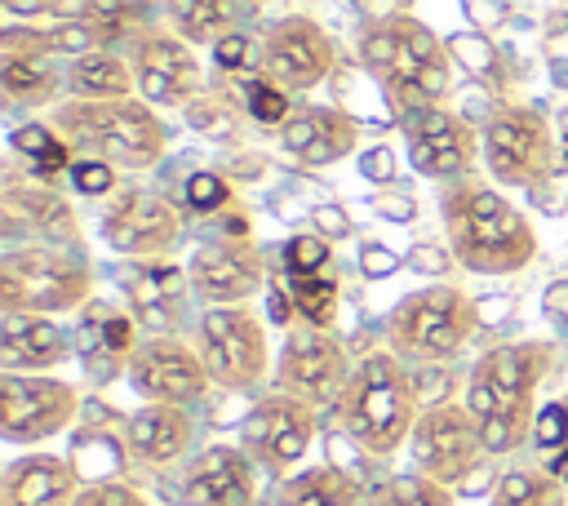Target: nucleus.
<instances>
[{"mask_svg": "<svg viewBox=\"0 0 568 506\" xmlns=\"http://www.w3.org/2000/svg\"><path fill=\"white\" fill-rule=\"evenodd\" d=\"M311 435H315V404H306L288 391L262 395L240 426L244 453L271 475H284L288 466H297L311 448Z\"/></svg>", "mask_w": 568, "mask_h": 506, "instance_id": "1a4fd4ad", "label": "nucleus"}, {"mask_svg": "<svg viewBox=\"0 0 568 506\" xmlns=\"http://www.w3.org/2000/svg\"><path fill=\"white\" fill-rule=\"evenodd\" d=\"M333 67V44L328 36L306 22V18H288L271 31L266 40V71L284 84V89H311L328 75Z\"/></svg>", "mask_w": 568, "mask_h": 506, "instance_id": "2eb2a0df", "label": "nucleus"}, {"mask_svg": "<svg viewBox=\"0 0 568 506\" xmlns=\"http://www.w3.org/2000/svg\"><path fill=\"white\" fill-rule=\"evenodd\" d=\"M266 311H271V320L284 328V324H293V315H297V306H293V293H280V289H271V297H266Z\"/></svg>", "mask_w": 568, "mask_h": 506, "instance_id": "6e6d98bb", "label": "nucleus"}, {"mask_svg": "<svg viewBox=\"0 0 568 506\" xmlns=\"http://www.w3.org/2000/svg\"><path fill=\"white\" fill-rule=\"evenodd\" d=\"M200 360L226 391H248L266 373V333L240 306H209L200 315Z\"/></svg>", "mask_w": 568, "mask_h": 506, "instance_id": "423d86ee", "label": "nucleus"}, {"mask_svg": "<svg viewBox=\"0 0 568 506\" xmlns=\"http://www.w3.org/2000/svg\"><path fill=\"white\" fill-rule=\"evenodd\" d=\"M293 306L311 328H324L333 324V311H337V284L320 275H293Z\"/></svg>", "mask_w": 568, "mask_h": 506, "instance_id": "72a5a7b5", "label": "nucleus"}, {"mask_svg": "<svg viewBox=\"0 0 568 506\" xmlns=\"http://www.w3.org/2000/svg\"><path fill=\"white\" fill-rule=\"evenodd\" d=\"M182 506H257V462L244 448L213 444L186 462Z\"/></svg>", "mask_w": 568, "mask_h": 506, "instance_id": "f8f14e48", "label": "nucleus"}, {"mask_svg": "<svg viewBox=\"0 0 568 506\" xmlns=\"http://www.w3.org/2000/svg\"><path fill=\"white\" fill-rule=\"evenodd\" d=\"M248 111H253L257 120L275 124V120H284L288 98H284V89H275V84H248Z\"/></svg>", "mask_w": 568, "mask_h": 506, "instance_id": "c03bdc74", "label": "nucleus"}, {"mask_svg": "<svg viewBox=\"0 0 568 506\" xmlns=\"http://www.w3.org/2000/svg\"><path fill=\"white\" fill-rule=\"evenodd\" d=\"M546 470H550V475L564 484V493H568V448H559V453L550 457V466H546Z\"/></svg>", "mask_w": 568, "mask_h": 506, "instance_id": "13d9d810", "label": "nucleus"}, {"mask_svg": "<svg viewBox=\"0 0 568 506\" xmlns=\"http://www.w3.org/2000/svg\"><path fill=\"white\" fill-rule=\"evenodd\" d=\"M62 124L98 146L106 160L120 164H151L164 146V129L160 120L142 107V102H124V98H102V102H80L62 111Z\"/></svg>", "mask_w": 568, "mask_h": 506, "instance_id": "39448f33", "label": "nucleus"}, {"mask_svg": "<svg viewBox=\"0 0 568 506\" xmlns=\"http://www.w3.org/2000/svg\"><path fill=\"white\" fill-rule=\"evenodd\" d=\"M129 382L146 404H195L209 391V368L200 360V351L182 346L178 337H155L142 342L129 360Z\"/></svg>", "mask_w": 568, "mask_h": 506, "instance_id": "9b49d317", "label": "nucleus"}, {"mask_svg": "<svg viewBox=\"0 0 568 506\" xmlns=\"http://www.w3.org/2000/svg\"><path fill=\"white\" fill-rule=\"evenodd\" d=\"M417 413H422V404H417L413 377L390 351H373L355 364V373L342 391V422L364 444V453H373V457L395 453L413 435Z\"/></svg>", "mask_w": 568, "mask_h": 506, "instance_id": "f03ea898", "label": "nucleus"}, {"mask_svg": "<svg viewBox=\"0 0 568 506\" xmlns=\"http://www.w3.org/2000/svg\"><path fill=\"white\" fill-rule=\"evenodd\" d=\"M408 448H413V462H417V475L453 488V484H466L484 444H479V426L475 417L466 413V404H435V408H422L417 413V426L408 435Z\"/></svg>", "mask_w": 568, "mask_h": 506, "instance_id": "6e6552de", "label": "nucleus"}, {"mask_svg": "<svg viewBox=\"0 0 568 506\" xmlns=\"http://www.w3.org/2000/svg\"><path fill=\"white\" fill-rule=\"evenodd\" d=\"M191 284L204 302H240L262 284V257L253 244L226 240V244H204L191 257Z\"/></svg>", "mask_w": 568, "mask_h": 506, "instance_id": "dca6fc26", "label": "nucleus"}, {"mask_svg": "<svg viewBox=\"0 0 568 506\" xmlns=\"http://www.w3.org/2000/svg\"><path fill=\"white\" fill-rule=\"evenodd\" d=\"M541 306H546V315H550L559 328H568V280H555V284L546 289Z\"/></svg>", "mask_w": 568, "mask_h": 506, "instance_id": "603ef678", "label": "nucleus"}, {"mask_svg": "<svg viewBox=\"0 0 568 506\" xmlns=\"http://www.w3.org/2000/svg\"><path fill=\"white\" fill-rule=\"evenodd\" d=\"M84 22L98 31V36H120L133 18V4L129 0H84Z\"/></svg>", "mask_w": 568, "mask_h": 506, "instance_id": "ea45409f", "label": "nucleus"}, {"mask_svg": "<svg viewBox=\"0 0 568 506\" xmlns=\"http://www.w3.org/2000/svg\"><path fill=\"white\" fill-rule=\"evenodd\" d=\"M71 466H75L80 484H102V479H120L124 453L106 431H80L71 444Z\"/></svg>", "mask_w": 568, "mask_h": 506, "instance_id": "c85d7f7f", "label": "nucleus"}, {"mask_svg": "<svg viewBox=\"0 0 568 506\" xmlns=\"http://www.w3.org/2000/svg\"><path fill=\"white\" fill-rule=\"evenodd\" d=\"M186 115H191V124H195V129L231 133V120H226V115H222V107H213V102H186Z\"/></svg>", "mask_w": 568, "mask_h": 506, "instance_id": "8fccbe9b", "label": "nucleus"}, {"mask_svg": "<svg viewBox=\"0 0 568 506\" xmlns=\"http://www.w3.org/2000/svg\"><path fill=\"white\" fill-rule=\"evenodd\" d=\"M106 315H111L106 302H89L84 315H80V324H75V337H71L75 342V355H80V364H84V373L93 382H111L120 368H129V360H120L111 351V342H106Z\"/></svg>", "mask_w": 568, "mask_h": 506, "instance_id": "a878e982", "label": "nucleus"}, {"mask_svg": "<svg viewBox=\"0 0 568 506\" xmlns=\"http://www.w3.org/2000/svg\"><path fill=\"white\" fill-rule=\"evenodd\" d=\"M484 155H488V169L501 178V182H532L550 169V138H546V124L541 115L532 111H501L488 120V133H484Z\"/></svg>", "mask_w": 568, "mask_h": 506, "instance_id": "4468645a", "label": "nucleus"}, {"mask_svg": "<svg viewBox=\"0 0 568 506\" xmlns=\"http://www.w3.org/2000/svg\"><path fill=\"white\" fill-rule=\"evenodd\" d=\"M315 226H320V235H346L351 231V217L337 204H324V209H315Z\"/></svg>", "mask_w": 568, "mask_h": 506, "instance_id": "5fc2aeb1", "label": "nucleus"}, {"mask_svg": "<svg viewBox=\"0 0 568 506\" xmlns=\"http://www.w3.org/2000/svg\"><path fill=\"white\" fill-rule=\"evenodd\" d=\"M71 89L84 98H129V71L111 53H84L71 71Z\"/></svg>", "mask_w": 568, "mask_h": 506, "instance_id": "c756f323", "label": "nucleus"}, {"mask_svg": "<svg viewBox=\"0 0 568 506\" xmlns=\"http://www.w3.org/2000/svg\"><path fill=\"white\" fill-rule=\"evenodd\" d=\"M373 209H377L382 217H390V222H413V217H417V209H413L408 195H382Z\"/></svg>", "mask_w": 568, "mask_h": 506, "instance_id": "864d4df0", "label": "nucleus"}, {"mask_svg": "<svg viewBox=\"0 0 568 506\" xmlns=\"http://www.w3.org/2000/svg\"><path fill=\"white\" fill-rule=\"evenodd\" d=\"M555 84H568V62H555Z\"/></svg>", "mask_w": 568, "mask_h": 506, "instance_id": "052dcab7", "label": "nucleus"}, {"mask_svg": "<svg viewBox=\"0 0 568 506\" xmlns=\"http://www.w3.org/2000/svg\"><path fill=\"white\" fill-rule=\"evenodd\" d=\"M102 235L120 253H160L178 235V213L151 191H124L120 204L106 213Z\"/></svg>", "mask_w": 568, "mask_h": 506, "instance_id": "a211bd4d", "label": "nucleus"}, {"mask_svg": "<svg viewBox=\"0 0 568 506\" xmlns=\"http://www.w3.org/2000/svg\"><path fill=\"white\" fill-rule=\"evenodd\" d=\"M408 377H413V391H417V404H422V408L448 404V399H444V395H448V386H453L448 368H439V364H422V368H413Z\"/></svg>", "mask_w": 568, "mask_h": 506, "instance_id": "a19ab883", "label": "nucleus"}, {"mask_svg": "<svg viewBox=\"0 0 568 506\" xmlns=\"http://www.w3.org/2000/svg\"><path fill=\"white\" fill-rule=\"evenodd\" d=\"M510 306H515L510 297H479V302H475V315H479L484 324H497V320L510 315Z\"/></svg>", "mask_w": 568, "mask_h": 506, "instance_id": "4d7b16f0", "label": "nucleus"}, {"mask_svg": "<svg viewBox=\"0 0 568 506\" xmlns=\"http://www.w3.org/2000/svg\"><path fill=\"white\" fill-rule=\"evenodd\" d=\"M71 182H75L84 195H102V191H111L115 173H111L106 160H80V164L71 169Z\"/></svg>", "mask_w": 568, "mask_h": 506, "instance_id": "a18cd8bd", "label": "nucleus"}, {"mask_svg": "<svg viewBox=\"0 0 568 506\" xmlns=\"http://www.w3.org/2000/svg\"><path fill=\"white\" fill-rule=\"evenodd\" d=\"M550 368V351L541 342L493 346L475 360L466 377V413L479 426L484 453H510L532 435V395Z\"/></svg>", "mask_w": 568, "mask_h": 506, "instance_id": "f257e3e1", "label": "nucleus"}, {"mask_svg": "<svg viewBox=\"0 0 568 506\" xmlns=\"http://www.w3.org/2000/svg\"><path fill=\"white\" fill-rule=\"evenodd\" d=\"M80 488L84 484H80L71 457L31 453V457H18L4 466L0 506H71Z\"/></svg>", "mask_w": 568, "mask_h": 506, "instance_id": "f3484780", "label": "nucleus"}, {"mask_svg": "<svg viewBox=\"0 0 568 506\" xmlns=\"http://www.w3.org/2000/svg\"><path fill=\"white\" fill-rule=\"evenodd\" d=\"M346 382H351L346 355L328 333L306 328V333L288 337V346L280 355V391H288L306 404H324L328 395L346 391Z\"/></svg>", "mask_w": 568, "mask_h": 506, "instance_id": "ddd939ff", "label": "nucleus"}, {"mask_svg": "<svg viewBox=\"0 0 568 506\" xmlns=\"http://www.w3.org/2000/svg\"><path fill=\"white\" fill-rule=\"evenodd\" d=\"M71 506H151V502L124 479H102V484H84Z\"/></svg>", "mask_w": 568, "mask_h": 506, "instance_id": "58836bf2", "label": "nucleus"}, {"mask_svg": "<svg viewBox=\"0 0 568 506\" xmlns=\"http://www.w3.org/2000/svg\"><path fill=\"white\" fill-rule=\"evenodd\" d=\"M359 271H364L368 280H382V275H395V271H399V257H395L386 244H364V249H359Z\"/></svg>", "mask_w": 568, "mask_h": 506, "instance_id": "49530a36", "label": "nucleus"}, {"mask_svg": "<svg viewBox=\"0 0 568 506\" xmlns=\"http://www.w3.org/2000/svg\"><path fill=\"white\" fill-rule=\"evenodd\" d=\"M138 84L146 102H186L200 84L195 58L186 44L169 36H151L138 44Z\"/></svg>", "mask_w": 568, "mask_h": 506, "instance_id": "412c9836", "label": "nucleus"}, {"mask_svg": "<svg viewBox=\"0 0 568 506\" xmlns=\"http://www.w3.org/2000/svg\"><path fill=\"white\" fill-rule=\"evenodd\" d=\"M377 506H453V493L426 475H395L377 488Z\"/></svg>", "mask_w": 568, "mask_h": 506, "instance_id": "473e14b6", "label": "nucleus"}, {"mask_svg": "<svg viewBox=\"0 0 568 506\" xmlns=\"http://www.w3.org/2000/svg\"><path fill=\"white\" fill-rule=\"evenodd\" d=\"M182 284H186V275L178 271V266H169V262H155V266H142L133 280H129V297H133V311H138V320L142 324H151V328H173V306L182 302Z\"/></svg>", "mask_w": 568, "mask_h": 506, "instance_id": "393cba45", "label": "nucleus"}, {"mask_svg": "<svg viewBox=\"0 0 568 506\" xmlns=\"http://www.w3.org/2000/svg\"><path fill=\"white\" fill-rule=\"evenodd\" d=\"M395 36H399L395 67H390L395 89L404 98H439L444 84H448V71H444V53H439L435 36L422 22H408V18L395 22Z\"/></svg>", "mask_w": 568, "mask_h": 506, "instance_id": "4be33fe9", "label": "nucleus"}, {"mask_svg": "<svg viewBox=\"0 0 568 506\" xmlns=\"http://www.w3.org/2000/svg\"><path fill=\"white\" fill-rule=\"evenodd\" d=\"M124 444L146 466H169L195 444V422L182 404H146L124 422Z\"/></svg>", "mask_w": 568, "mask_h": 506, "instance_id": "aec40b11", "label": "nucleus"}, {"mask_svg": "<svg viewBox=\"0 0 568 506\" xmlns=\"http://www.w3.org/2000/svg\"><path fill=\"white\" fill-rule=\"evenodd\" d=\"M213 58H217V67L235 71V67H244V58H248V40L235 36V31H226L222 40H213Z\"/></svg>", "mask_w": 568, "mask_h": 506, "instance_id": "09e8293b", "label": "nucleus"}, {"mask_svg": "<svg viewBox=\"0 0 568 506\" xmlns=\"http://www.w3.org/2000/svg\"><path fill=\"white\" fill-rule=\"evenodd\" d=\"M408 266L422 271V275H426V271H430V275H444V271H448V257H444L435 244H417V249L408 253Z\"/></svg>", "mask_w": 568, "mask_h": 506, "instance_id": "3c124183", "label": "nucleus"}, {"mask_svg": "<svg viewBox=\"0 0 568 506\" xmlns=\"http://www.w3.org/2000/svg\"><path fill=\"white\" fill-rule=\"evenodd\" d=\"M444 217H448V235L457 257L470 271H519L532 257V231L519 217V209H510L497 191L488 186H462L444 200Z\"/></svg>", "mask_w": 568, "mask_h": 506, "instance_id": "7ed1b4c3", "label": "nucleus"}, {"mask_svg": "<svg viewBox=\"0 0 568 506\" xmlns=\"http://www.w3.org/2000/svg\"><path fill=\"white\" fill-rule=\"evenodd\" d=\"M173 22L186 40H222L231 22V0H173Z\"/></svg>", "mask_w": 568, "mask_h": 506, "instance_id": "2f4dec72", "label": "nucleus"}, {"mask_svg": "<svg viewBox=\"0 0 568 506\" xmlns=\"http://www.w3.org/2000/svg\"><path fill=\"white\" fill-rule=\"evenodd\" d=\"M0 80H4V89H9L13 98H36V93H49V89H53V80H49L36 62H27V58H18V53L4 58Z\"/></svg>", "mask_w": 568, "mask_h": 506, "instance_id": "c9c22d12", "label": "nucleus"}, {"mask_svg": "<svg viewBox=\"0 0 568 506\" xmlns=\"http://www.w3.org/2000/svg\"><path fill=\"white\" fill-rule=\"evenodd\" d=\"M80 395L62 377L4 373L0 377V435L9 444H40L71 426Z\"/></svg>", "mask_w": 568, "mask_h": 506, "instance_id": "0eeeda50", "label": "nucleus"}, {"mask_svg": "<svg viewBox=\"0 0 568 506\" xmlns=\"http://www.w3.org/2000/svg\"><path fill=\"white\" fill-rule=\"evenodd\" d=\"M475 302H466L457 289L448 284H430L413 297H404L390 315V346L399 355H413L422 364H439L453 360L470 328H475Z\"/></svg>", "mask_w": 568, "mask_h": 506, "instance_id": "20e7f679", "label": "nucleus"}, {"mask_svg": "<svg viewBox=\"0 0 568 506\" xmlns=\"http://www.w3.org/2000/svg\"><path fill=\"white\" fill-rule=\"evenodd\" d=\"M564 404H568V399H564Z\"/></svg>", "mask_w": 568, "mask_h": 506, "instance_id": "680f3d73", "label": "nucleus"}, {"mask_svg": "<svg viewBox=\"0 0 568 506\" xmlns=\"http://www.w3.org/2000/svg\"><path fill=\"white\" fill-rule=\"evenodd\" d=\"M13 13H40V9H49L53 0H4Z\"/></svg>", "mask_w": 568, "mask_h": 506, "instance_id": "bf43d9fd", "label": "nucleus"}, {"mask_svg": "<svg viewBox=\"0 0 568 506\" xmlns=\"http://www.w3.org/2000/svg\"><path fill=\"white\" fill-rule=\"evenodd\" d=\"M4 204H9V213H27V222H31L36 231H44V235H75L71 213H67L62 200L49 195V191H36V186H9Z\"/></svg>", "mask_w": 568, "mask_h": 506, "instance_id": "7c9ffc66", "label": "nucleus"}, {"mask_svg": "<svg viewBox=\"0 0 568 506\" xmlns=\"http://www.w3.org/2000/svg\"><path fill=\"white\" fill-rule=\"evenodd\" d=\"M395 49H399L395 22H382V27H373V31L364 36V58H368V67H377V71H386V75H390V67H395Z\"/></svg>", "mask_w": 568, "mask_h": 506, "instance_id": "79ce46f5", "label": "nucleus"}, {"mask_svg": "<svg viewBox=\"0 0 568 506\" xmlns=\"http://www.w3.org/2000/svg\"><path fill=\"white\" fill-rule=\"evenodd\" d=\"M351 142H355V120L342 111H302V115L284 120V146L302 164H328V160L346 155Z\"/></svg>", "mask_w": 568, "mask_h": 506, "instance_id": "b1692460", "label": "nucleus"}, {"mask_svg": "<svg viewBox=\"0 0 568 506\" xmlns=\"http://www.w3.org/2000/svg\"><path fill=\"white\" fill-rule=\"evenodd\" d=\"M359 173H364L368 182H390V178H395V151H390V146L364 151V155H359Z\"/></svg>", "mask_w": 568, "mask_h": 506, "instance_id": "de8ad7c7", "label": "nucleus"}, {"mask_svg": "<svg viewBox=\"0 0 568 506\" xmlns=\"http://www.w3.org/2000/svg\"><path fill=\"white\" fill-rule=\"evenodd\" d=\"M186 204L200 213H213L217 204H226V182L217 173H191L186 178Z\"/></svg>", "mask_w": 568, "mask_h": 506, "instance_id": "37998d69", "label": "nucleus"}, {"mask_svg": "<svg viewBox=\"0 0 568 506\" xmlns=\"http://www.w3.org/2000/svg\"><path fill=\"white\" fill-rule=\"evenodd\" d=\"M532 444L546 448V453L568 448V404H564V399L537 408V417H532Z\"/></svg>", "mask_w": 568, "mask_h": 506, "instance_id": "4c0bfd02", "label": "nucleus"}, {"mask_svg": "<svg viewBox=\"0 0 568 506\" xmlns=\"http://www.w3.org/2000/svg\"><path fill=\"white\" fill-rule=\"evenodd\" d=\"M493 506H564V484L550 470L515 466V470L497 475Z\"/></svg>", "mask_w": 568, "mask_h": 506, "instance_id": "cd10ccee", "label": "nucleus"}, {"mask_svg": "<svg viewBox=\"0 0 568 506\" xmlns=\"http://www.w3.org/2000/svg\"><path fill=\"white\" fill-rule=\"evenodd\" d=\"M67 360V333L36 311H4L0 320V368L4 373H40Z\"/></svg>", "mask_w": 568, "mask_h": 506, "instance_id": "6ab92c4d", "label": "nucleus"}, {"mask_svg": "<svg viewBox=\"0 0 568 506\" xmlns=\"http://www.w3.org/2000/svg\"><path fill=\"white\" fill-rule=\"evenodd\" d=\"M275 506H355V479L333 466H311L284 479Z\"/></svg>", "mask_w": 568, "mask_h": 506, "instance_id": "bb28decb", "label": "nucleus"}, {"mask_svg": "<svg viewBox=\"0 0 568 506\" xmlns=\"http://www.w3.org/2000/svg\"><path fill=\"white\" fill-rule=\"evenodd\" d=\"M84 289H89L84 271L49 249L9 253L0 266V306L4 311H36V315L62 311V306H75L84 297Z\"/></svg>", "mask_w": 568, "mask_h": 506, "instance_id": "9d476101", "label": "nucleus"}, {"mask_svg": "<svg viewBox=\"0 0 568 506\" xmlns=\"http://www.w3.org/2000/svg\"><path fill=\"white\" fill-rule=\"evenodd\" d=\"M13 151L31 155L36 173H58V169H67V160H71V151H67L44 124H22V129L13 133Z\"/></svg>", "mask_w": 568, "mask_h": 506, "instance_id": "f704fd0d", "label": "nucleus"}, {"mask_svg": "<svg viewBox=\"0 0 568 506\" xmlns=\"http://www.w3.org/2000/svg\"><path fill=\"white\" fill-rule=\"evenodd\" d=\"M475 155V138L462 120H453L448 111H426V120L417 124L413 138V169L430 173V178H448L462 173Z\"/></svg>", "mask_w": 568, "mask_h": 506, "instance_id": "5701e85b", "label": "nucleus"}, {"mask_svg": "<svg viewBox=\"0 0 568 506\" xmlns=\"http://www.w3.org/2000/svg\"><path fill=\"white\" fill-rule=\"evenodd\" d=\"M328 262V240L324 235H293L284 244V266L288 275H315Z\"/></svg>", "mask_w": 568, "mask_h": 506, "instance_id": "e433bc0d", "label": "nucleus"}]
</instances>
